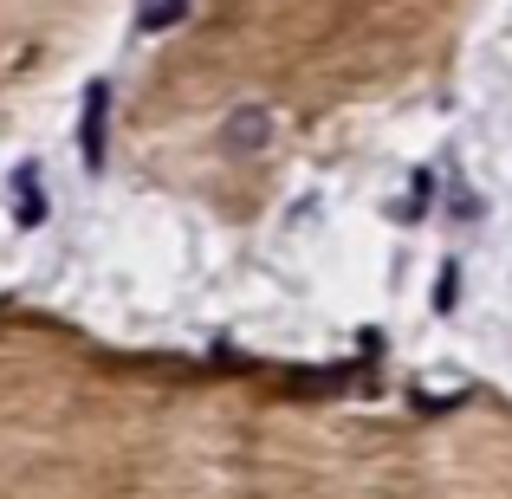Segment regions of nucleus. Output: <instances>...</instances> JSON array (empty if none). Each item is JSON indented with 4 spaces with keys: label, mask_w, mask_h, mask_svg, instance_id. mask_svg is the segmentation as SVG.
<instances>
[{
    "label": "nucleus",
    "mask_w": 512,
    "mask_h": 499,
    "mask_svg": "<svg viewBox=\"0 0 512 499\" xmlns=\"http://www.w3.org/2000/svg\"><path fill=\"white\" fill-rule=\"evenodd\" d=\"M266 143H273V117H266L260 104H240L221 124V150H234V156H253V150H266Z\"/></svg>",
    "instance_id": "nucleus-1"
},
{
    "label": "nucleus",
    "mask_w": 512,
    "mask_h": 499,
    "mask_svg": "<svg viewBox=\"0 0 512 499\" xmlns=\"http://www.w3.org/2000/svg\"><path fill=\"white\" fill-rule=\"evenodd\" d=\"M104 104H111V91H104V85H85V124H78V150H85V169H91V175L104 169Z\"/></svg>",
    "instance_id": "nucleus-2"
},
{
    "label": "nucleus",
    "mask_w": 512,
    "mask_h": 499,
    "mask_svg": "<svg viewBox=\"0 0 512 499\" xmlns=\"http://www.w3.org/2000/svg\"><path fill=\"white\" fill-rule=\"evenodd\" d=\"M13 214H20V227H39L46 221V195H39V169H13Z\"/></svg>",
    "instance_id": "nucleus-3"
},
{
    "label": "nucleus",
    "mask_w": 512,
    "mask_h": 499,
    "mask_svg": "<svg viewBox=\"0 0 512 499\" xmlns=\"http://www.w3.org/2000/svg\"><path fill=\"white\" fill-rule=\"evenodd\" d=\"M188 7H195V0H137V26L143 33H169V26L188 20Z\"/></svg>",
    "instance_id": "nucleus-4"
}]
</instances>
